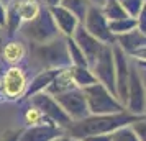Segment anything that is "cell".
<instances>
[{"instance_id": "cell-1", "label": "cell", "mask_w": 146, "mask_h": 141, "mask_svg": "<svg viewBox=\"0 0 146 141\" xmlns=\"http://www.w3.org/2000/svg\"><path fill=\"white\" fill-rule=\"evenodd\" d=\"M135 118L130 117H102V118H92V120H86L77 123L72 126V134L74 138H84V134H95L100 131H108L113 128L120 126L121 123L125 125L126 121H131Z\"/></svg>"}, {"instance_id": "cell-2", "label": "cell", "mask_w": 146, "mask_h": 141, "mask_svg": "<svg viewBox=\"0 0 146 141\" xmlns=\"http://www.w3.org/2000/svg\"><path fill=\"white\" fill-rule=\"evenodd\" d=\"M92 89L95 90V94L99 95V99H97L94 94L87 92V94H89V102H90L92 112H95V113H104V112H115V110H120V105L115 103L100 85H94Z\"/></svg>"}, {"instance_id": "cell-3", "label": "cell", "mask_w": 146, "mask_h": 141, "mask_svg": "<svg viewBox=\"0 0 146 141\" xmlns=\"http://www.w3.org/2000/svg\"><path fill=\"white\" fill-rule=\"evenodd\" d=\"M25 75L18 67L8 69V72L3 77V90L10 97H17L25 90Z\"/></svg>"}, {"instance_id": "cell-4", "label": "cell", "mask_w": 146, "mask_h": 141, "mask_svg": "<svg viewBox=\"0 0 146 141\" xmlns=\"http://www.w3.org/2000/svg\"><path fill=\"white\" fill-rule=\"evenodd\" d=\"M87 28H89V31L95 36H99V38H104V40H112V36L108 33V26L105 25V18L100 15L99 10H95L92 8L90 12H89V17H87Z\"/></svg>"}, {"instance_id": "cell-5", "label": "cell", "mask_w": 146, "mask_h": 141, "mask_svg": "<svg viewBox=\"0 0 146 141\" xmlns=\"http://www.w3.org/2000/svg\"><path fill=\"white\" fill-rule=\"evenodd\" d=\"M99 71L100 79L105 82L107 85H112V59H110V49L102 48V53L99 54V64L95 67Z\"/></svg>"}, {"instance_id": "cell-6", "label": "cell", "mask_w": 146, "mask_h": 141, "mask_svg": "<svg viewBox=\"0 0 146 141\" xmlns=\"http://www.w3.org/2000/svg\"><path fill=\"white\" fill-rule=\"evenodd\" d=\"M69 100L59 97V100L66 105V108H69V112L74 115V117H82L86 115V100L80 94H69Z\"/></svg>"}, {"instance_id": "cell-7", "label": "cell", "mask_w": 146, "mask_h": 141, "mask_svg": "<svg viewBox=\"0 0 146 141\" xmlns=\"http://www.w3.org/2000/svg\"><path fill=\"white\" fill-rule=\"evenodd\" d=\"M53 12H54V15H56L58 26L67 34L72 33L74 28H76V18H74L72 15L69 13L67 10H64V8H54Z\"/></svg>"}, {"instance_id": "cell-8", "label": "cell", "mask_w": 146, "mask_h": 141, "mask_svg": "<svg viewBox=\"0 0 146 141\" xmlns=\"http://www.w3.org/2000/svg\"><path fill=\"white\" fill-rule=\"evenodd\" d=\"M77 41L80 43V48L84 49V53H86L89 59H94V56L99 54V49H102L99 43H95L90 36H87V33H79L77 34Z\"/></svg>"}, {"instance_id": "cell-9", "label": "cell", "mask_w": 146, "mask_h": 141, "mask_svg": "<svg viewBox=\"0 0 146 141\" xmlns=\"http://www.w3.org/2000/svg\"><path fill=\"white\" fill-rule=\"evenodd\" d=\"M25 54V48L21 43H8L7 46L3 48V58L8 62H17L20 61Z\"/></svg>"}, {"instance_id": "cell-10", "label": "cell", "mask_w": 146, "mask_h": 141, "mask_svg": "<svg viewBox=\"0 0 146 141\" xmlns=\"http://www.w3.org/2000/svg\"><path fill=\"white\" fill-rule=\"evenodd\" d=\"M18 13H20V17L23 18V20H28L31 21L36 18V15L40 13V7H38V3L36 2H31V0H27L25 3H21L20 8H18Z\"/></svg>"}, {"instance_id": "cell-11", "label": "cell", "mask_w": 146, "mask_h": 141, "mask_svg": "<svg viewBox=\"0 0 146 141\" xmlns=\"http://www.w3.org/2000/svg\"><path fill=\"white\" fill-rule=\"evenodd\" d=\"M120 41L123 43V48H126V49H135V48L146 44V38L143 36V34L136 33V31H133L131 34H126V36H123Z\"/></svg>"}, {"instance_id": "cell-12", "label": "cell", "mask_w": 146, "mask_h": 141, "mask_svg": "<svg viewBox=\"0 0 146 141\" xmlns=\"http://www.w3.org/2000/svg\"><path fill=\"white\" fill-rule=\"evenodd\" d=\"M71 74H72L74 81L77 84H80V85H87V84H94L95 82V79L92 75L89 74L87 71H82V69H74V71H71Z\"/></svg>"}, {"instance_id": "cell-13", "label": "cell", "mask_w": 146, "mask_h": 141, "mask_svg": "<svg viewBox=\"0 0 146 141\" xmlns=\"http://www.w3.org/2000/svg\"><path fill=\"white\" fill-rule=\"evenodd\" d=\"M107 15L113 18V20H121L125 18V12H123V7H120L115 0H110L108 2V7H107Z\"/></svg>"}, {"instance_id": "cell-14", "label": "cell", "mask_w": 146, "mask_h": 141, "mask_svg": "<svg viewBox=\"0 0 146 141\" xmlns=\"http://www.w3.org/2000/svg\"><path fill=\"white\" fill-rule=\"evenodd\" d=\"M64 7L71 8L74 13L77 15V17H80V18L86 13V5H84L82 0H64ZM82 20H84V18H82Z\"/></svg>"}, {"instance_id": "cell-15", "label": "cell", "mask_w": 146, "mask_h": 141, "mask_svg": "<svg viewBox=\"0 0 146 141\" xmlns=\"http://www.w3.org/2000/svg\"><path fill=\"white\" fill-rule=\"evenodd\" d=\"M123 20H125V18H121L120 21L112 23L110 28H112L113 31H117V33H121V31H126V30H130V28L135 26V21L133 20H126V21H123Z\"/></svg>"}, {"instance_id": "cell-16", "label": "cell", "mask_w": 146, "mask_h": 141, "mask_svg": "<svg viewBox=\"0 0 146 141\" xmlns=\"http://www.w3.org/2000/svg\"><path fill=\"white\" fill-rule=\"evenodd\" d=\"M110 141H138V140H136V136H133L131 131L125 130V131L113 134V138H110Z\"/></svg>"}, {"instance_id": "cell-17", "label": "cell", "mask_w": 146, "mask_h": 141, "mask_svg": "<svg viewBox=\"0 0 146 141\" xmlns=\"http://www.w3.org/2000/svg\"><path fill=\"white\" fill-rule=\"evenodd\" d=\"M41 117H43V113H41L38 108H30L27 112V120L30 121V123H40L41 121Z\"/></svg>"}, {"instance_id": "cell-18", "label": "cell", "mask_w": 146, "mask_h": 141, "mask_svg": "<svg viewBox=\"0 0 146 141\" xmlns=\"http://www.w3.org/2000/svg\"><path fill=\"white\" fill-rule=\"evenodd\" d=\"M135 130L141 134L143 141H146V123H136V125H135Z\"/></svg>"}, {"instance_id": "cell-19", "label": "cell", "mask_w": 146, "mask_h": 141, "mask_svg": "<svg viewBox=\"0 0 146 141\" xmlns=\"http://www.w3.org/2000/svg\"><path fill=\"white\" fill-rule=\"evenodd\" d=\"M139 26L141 30L146 33V7L143 8V13H141V20H139Z\"/></svg>"}, {"instance_id": "cell-20", "label": "cell", "mask_w": 146, "mask_h": 141, "mask_svg": "<svg viewBox=\"0 0 146 141\" xmlns=\"http://www.w3.org/2000/svg\"><path fill=\"white\" fill-rule=\"evenodd\" d=\"M86 141H110V136H97V138H89Z\"/></svg>"}, {"instance_id": "cell-21", "label": "cell", "mask_w": 146, "mask_h": 141, "mask_svg": "<svg viewBox=\"0 0 146 141\" xmlns=\"http://www.w3.org/2000/svg\"><path fill=\"white\" fill-rule=\"evenodd\" d=\"M2 18H3V12H2V7H0V23H3V20H2Z\"/></svg>"}, {"instance_id": "cell-22", "label": "cell", "mask_w": 146, "mask_h": 141, "mask_svg": "<svg viewBox=\"0 0 146 141\" xmlns=\"http://www.w3.org/2000/svg\"><path fill=\"white\" fill-rule=\"evenodd\" d=\"M139 56H143V58H146V49H143V51H141V53H138Z\"/></svg>"}, {"instance_id": "cell-23", "label": "cell", "mask_w": 146, "mask_h": 141, "mask_svg": "<svg viewBox=\"0 0 146 141\" xmlns=\"http://www.w3.org/2000/svg\"><path fill=\"white\" fill-rule=\"evenodd\" d=\"M48 2H51V3H56V2H58V0H48Z\"/></svg>"}, {"instance_id": "cell-24", "label": "cell", "mask_w": 146, "mask_h": 141, "mask_svg": "<svg viewBox=\"0 0 146 141\" xmlns=\"http://www.w3.org/2000/svg\"><path fill=\"white\" fill-rule=\"evenodd\" d=\"M99 2H100V0H99Z\"/></svg>"}]
</instances>
